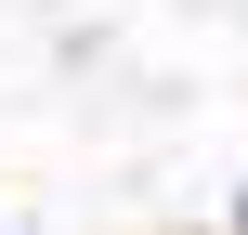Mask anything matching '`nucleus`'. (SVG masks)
Wrapping results in <instances>:
<instances>
[]
</instances>
